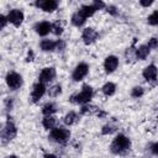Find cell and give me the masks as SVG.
<instances>
[{"mask_svg": "<svg viewBox=\"0 0 158 158\" xmlns=\"http://www.w3.org/2000/svg\"><path fill=\"white\" fill-rule=\"evenodd\" d=\"M131 147V141L127 136L122 135V133H118L114 141L111 142V146H110V151L114 153V154H122L123 152L128 151Z\"/></svg>", "mask_w": 158, "mask_h": 158, "instance_id": "cell-1", "label": "cell"}, {"mask_svg": "<svg viewBox=\"0 0 158 158\" xmlns=\"http://www.w3.org/2000/svg\"><path fill=\"white\" fill-rule=\"evenodd\" d=\"M94 95V90L90 85H83L81 90L77 94L72 96V101L75 104H80V105H86L89 104V101L91 100Z\"/></svg>", "mask_w": 158, "mask_h": 158, "instance_id": "cell-2", "label": "cell"}, {"mask_svg": "<svg viewBox=\"0 0 158 158\" xmlns=\"http://www.w3.org/2000/svg\"><path fill=\"white\" fill-rule=\"evenodd\" d=\"M70 137V131L64 127H56L51 130L49 138L57 143H65Z\"/></svg>", "mask_w": 158, "mask_h": 158, "instance_id": "cell-3", "label": "cell"}, {"mask_svg": "<svg viewBox=\"0 0 158 158\" xmlns=\"http://www.w3.org/2000/svg\"><path fill=\"white\" fill-rule=\"evenodd\" d=\"M17 135V128L15 126V123L10 120L6 121L5 126L2 127L1 130V139H2V143H6V142H10L11 139H14Z\"/></svg>", "mask_w": 158, "mask_h": 158, "instance_id": "cell-4", "label": "cell"}, {"mask_svg": "<svg viewBox=\"0 0 158 158\" xmlns=\"http://www.w3.org/2000/svg\"><path fill=\"white\" fill-rule=\"evenodd\" d=\"M6 84L11 90H17L22 85V77L16 72H9L6 74Z\"/></svg>", "mask_w": 158, "mask_h": 158, "instance_id": "cell-5", "label": "cell"}, {"mask_svg": "<svg viewBox=\"0 0 158 158\" xmlns=\"http://www.w3.org/2000/svg\"><path fill=\"white\" fill-rule=\"evenodd\" d=\"M6 17H7L9 22L12 23L15 27L21 26V23L23 22V19H25L23 12H22L21 10H19V9H12V10H10V11L7 12Z\"/></svg>", "mask_w": 158, "mask_h": 158, "instance_id": "cell-6", "label": "cell"}, {"mask_svg": "<svg viewBox=\"0 0 158 158\" xmlns=\"http://www.w3.org/2000/svg\"><path fill=\"white\" fill-rule=\"evenodd\" d=\"M88 73H89V65L86 63H79L72 73V79L74 81H80L88 75Z\"/></svg>", "mask_w": 158, "mask_h": 158, "instance_id": "cell-7", "label": "cell"}, {"mask_svg": "<svg viewBox=\"0 0 158 158\" xmlns=\"http://www.w3.org/2000/svg\"><path fill=\"white\" fill-rule=\"evenodd\" d=\"M54 78H56V69L53 67H46L41 70L38 75V81L46 84V83L52 81Z\"/></svg>", "mask_w": 158, "mask_h": 158, "instance_id": "cell-8", "label": "cell"}, {"mask_svg": "<svg viewBox=\"0 0 158 158\" xmlns=\"http://www.w3.org/2000/svg\"><path fill=\"white\" fill-rule=\"evenodd\" d=\"M36 6L44 12H53L58 7V2L56 0H40L36 1Z\"/></svg>", "mask_w": 158, "mask_h": 158, "instance_id": "cell-9", "label": "cell"}, {"mask_svg": "<svg viewBox=\"0 0 158 158\" xmlns=\"http://www.w3.org/2000/svg\"><path fill=\"white\" fill-rule=\"evenodd\" d=\"M118 67V58L116 56H107L104 60V69L107 74L114 73Z\"/></svg>", "mask_w": 158, "mask_h": 158, "instance_id": "cell-10", "label": "cell"}, {"mask_svg": "<svg viewBox=\"0 0 158 158\" xmlns=\"http://www.w3.org/2000/svg\"><path fill=\"white\" fill-rule=\"evenodd\" d=\"M46 94V85L43 83H36L32 88V93H31V100L32 102H37L40 101V99Z\"/></svg>", "mask_w": 158, "mask_h": 158, "instance_id": "cell-11", "label": "cell"}, {"mask_svg": "<svg viewBox=\"0 0 158 158\" xmlns=\"http://www.w3.org/2000/svg\"><path fill=\"white\" fill-rule=\"evenodd\" d=\"M98 37H99L98 32H96L94 28H91V27H86V28L83 31V33H81V40H83V42H84L85 44H91V43H94V42L98 40Z\"/></svg>", "mask_w": 158, "mask_h": 158, "instance_id": "cell-12", "label": "cell"}, {"mask_svg": "<svg viewBox=\"0 0 158 158\" xmlns=\"http://www.w3.org/2000/svg\"><path fill=\"white\" fill-rule=\"evenodd\" d=\"M35 31L38 36H47L49 32H52V23L48 21H41L35 25Z\"/></svg>", "mask_w": 158, "mask_h": 158, "instance_id": "cell-13", "label": "cell"}, {"mask_svg": "<svg viewBox=\"0 0 158 158\" xmlns=\"http://www.w3.org/2000/svg\"><path fill=\"white\" fill-rule=\"evenodd\" d=\"M142 75H143V78H144L146 80H148V81L156 80L157 77H158V68H157L154 64H149V65H147V67L143 69Z\"/></svg>", "mask_w": 158, "mask_h": 158, "instance_id": "cell-14", "label": "cell"}, {"mask_svg": "<svg viewBox=\"0 0 158 158\" xmlns=\"http://www.w3.org/2000/svg\"><path fill=\"white\" fill-rule=\"evenodd\" d=\"M149 52H151V49L148 48L147 44H141L139 47L136 48V51H135V56H136L137 59H139V60H144V59L149 56Z\"/></svg>", "mask_w": 158, "mask_h": 158, "instance_id": "cell-15", "label": "cell"}, {"mask_svg": "<svg viewBox=\"0 0 158 158\" xmlns=\"http://www.w3.org/2000/svg\"><path fill=\"white\" fill-rule=\"evenodd\" d=\"M40 47L43 52H52L56 49L57 47V41H52V40H42L40 43Z\"/></svg>", "mask_w": 158, "mask_h": 158, "instance_id": "cell-16", "label": "cell"}, {"mask_svg": "<svg viewBox=\"0 0 158 158\" xmlns=\"http://www.w3.org/2000/svg\"><path fill=\"white\" fill-rule=\"evenodd\" d=\"M70 21H72V23L75 26V27H80V26H83L84 23H85V21H86V19L81 15V12L78 10L77 12H74L73 15H72V19H70Z\"/></svg>", "mask_w": 158, "mask_h": 158, "instance_id": "cell-17", "label": "cell"}, {"mask_svg": "<svg viewBox=\"0 0 158 158\" xmlns=\"http://www.w3.org/2000/svg\"><path fill=\"white\" fill-rule=\"evenodd\" d=\"M56 112H57V105L54 102H47L42 107V114L44 116H52Z\"/></svg>", "mask_w": 158, "mask_h": 158, "instance_id": "cell-18", "label": "cell"}, {"mask_svg": "<svg viewBox=\"0 0 158 158\" xmlns=\"http://www.w3.org/2000/svg\"><path fill=\"white\" fill-rule=\"evenodd\" d=\"M56 117L52 115V116H44L43 117V120H42V125H43V127L46 128V130H53V128H56Z\"/></svg>", "mask_w": 158, "mask_h": 158, "instance_id": "cell-19", "label": "cell"}, {"mask_svg": "<svg viewBox=\"0 0 158 158\" xmlns=\"http://www.w3.org/2000/svg\"><path fill=\"white\" fill-rule=\"evenodd\" d=\"M79 11L81 12V15H83L85 19H88V17L93 16L96 10H95V7H94L91 4H86V5H83V6L79 9Z\"/></svg>", "mask_w": 158, "mask_h": 158, "instance_id": "cell-20", "label": "cell"}, {"mask_svg": "<svg viewBox=\"0 0 158 158\" xmlns=\"http://www.w3.org/2000/svg\"><path fill=\"white\" fill-rule=\"evenodd\" d=\"M101 90H102V93H104L106 96H111V95H114L115 91H116V85H115L112 81H107V83H105V84L102 85Z\"/></svg>", "mask_w": 158, "mask_h": 158, "instance_id": "cell-21", "label": "cell"}, {"mask_svg": "<svg viewBox=\"0 0 158 158\" xmlns=\"http://www.w3.org/2000/svg\"><path fill=\"white\" fill-rule=\"evenodd\" d=\"M78 120H79V116H78V114L74 112V111H69V112L64 116V123H65L67 126H72V125H74Z\"/></svg>", "mask_w": 158, "mask_h": 158, "instance_id": "cell-22", "label": "cell"}, {"mask_svg": "<svg viewBox=\"0 0 158 158\" xmlns=\"http://www.w3.org/2000/svg\"><path fill=\"white\" fill-rule=\"evenodd\" d=\"M143 94H144V90H143L142 86H133L131 89V96L135 98V99H138V98L143 96Z\"/></svg>", "mask_w": 158, "mask_h": 158, "instance_id": "cell-23", "label": "cell"}, {"mask_svg": "<svg viewBox=\"0 0 158 158\" xmlns=\"http://www.w3.org/2000/svg\"><path fill=\"white\" fill-rule=\"evenodd\" d=\"M147 22L151 26H157L158 25V10L153 11L148 17H147Z\"/></svg>", "mask_w": 158, "mask_h": 158, "instance_id": "cell-24", "label": "cell"}, {"mask_svg": "<svg viewBox=\"0 0 158 158\" xmlns=\"http://www.w3.org/2000/svg\"><path fill=\"white\" fill-rule=\"evenodd\" d=\"M115 131H116V126L112 125V123H107V125H105V126L101 128V133H102V135H111V133L115 132Z\"/></svg>", "mask_w": 158, "mask_h": 158, "instance_id": "cell-25", "label": "cell"}, {"mask_svg": "<svg viewBox=\"0 0 158 158\" xmlns=\"http://www.w3.org/2000/svg\"><path fill=\"white\" fill-rule=\"evenodd\" d=\"M52 32L56 35V36H60L63 33V26L57 21L54 23H52Z\"/></svg>", "mask_w": 158, "mask_h": 158, "instance_id": "cell-26", "label": "cell"}, {"mask_svg": "<svg viewBox=\"0 0 158 158\" xmlns=\"http://www.w3.org/2000/svg\"><path fill=\"white\" fill-rule=\"evenodd\" d=\"M60 93H62L60 85H53V86H51L49 90H48V95H49V96H58Z\"/></svg>", "mask_w": 158, "mask_h": 158, "instance_id": "cell-27", "label": "cell"}, {"mask_svg": "<svg viewBox=\"0 0 158 158\" xmlns=\"http://www.w3.org/2000/svg\"><path fill=\"white\" fill-rule=\"evenodd\" d=\"M94 110H96L94 106H90V105H83L81 106V110H80V112L81 114H84V115H86V114H91V112H94Z\"/></svg>", "mask_w": 158, "mask_h": 158, "instance_id": "cell-28", "label": "cell"}, {"mask_svg": "<svg viewBox=\"0 0 158 158\" xmlns=\"http://www.w3.org/2000/svg\"><path fill=\"white\" fill-rule=\"evenodd\" d=\"M147 46H148V48H149V49H154V48H158V38H157V37H153V38H151V40L148 41Z\"/></svg>", "mask_w": 158, "mask_h": 158, "instance_id": "cell-29", "label": "cell"}, {"mask_svg": "<svg viewBox=\"0 0 158 158\" xmlns=\"http://www.w3.org/2000/svg\"><path fill=\"white\" fill-rule=\"evenodd\" d=\"M91 5L95 7L96 11H98V10H101V9H104V7H106V4H105V2H102V1H98V0L93 1Z\"/></svg>", "mask_w": 158, "mask_h": 158, "instance_id": "cell-30", "label": "cell"}, {"mask_svg": "<svg viewBox=\"0 0 158 158\" xmlns=\"http://www.w3.org/2000/svg\"><path fill=\"white\" fill-rule=\"evenodd\" d=\"M106 11L110 14V15H112V16H116L117 15V9H116V6H114V5H109V6H106Z\"/></svg>", "mask_w": 158, "mask_h": 158, "instance_id": "cell-31", "label": "cell"}, {"mask_svg": "<svg viewBox=\"0 0 158 158\" xmlns=\"http://www.w3.org/2000/svg\"><path fill=\"white\" fill-rule=\"evenodd\" d=\"M7 22H9L7 17H6L5 15H0V27H1V28H5Z\"/></svg>", "mask_w": 158, "mask_h": 158, "instance_id": "cell-32", "label": "cell"}, {"mask_svg": "<svg viewBox=\"0 0 158 158\" xmlns=\"http://www.w3.org/2000/svg\"><path fill=\"white\" fill-rule=\"evenodd\" d=\"M65 48V42L63 40H58L57 41V47H56V51H63Z\"/></svg>", "mask_w": 158, "mask_h": 158, "instance_id": "cell-33", "label": "cell"}, {"mask_svg": "<svg viewBox=\"0 0 158 158\" xmlns=\"http://www.w3.org/2000/svg\"><path fill=\"white\" fill-rule=\"evenodd\" d=\"M152 4H153V1H152V0H149V1L141 0V1H139V5H141V6H143V7H149Z\"/></svg>", "mask_w": 158, "mask_h": 158, "instance_id": "cell-34", "label": "cell"}, {"mask_svg": "<svg viewBox=\"0 0 158 158\" xmlns=\"http://www.w3.org/2000/svg\"><path fill=\"white\" fill-rule=\"evenodd\" d=\"M151 151H152L153 154L158 156V142H156V143H153V144L151 146Z\"/></svg>", "mask_w": 158, "mask_h": 158, "instance_id": "cell-35", "label": "cell"}, {"mask_svg": "<svg viewBox=\"0 0 158 158\" xmlns=\"http://www.w3.org/2000/svg\"><path fill=\"white\" fill-rule=\"evenodd\" d=\"M32 58H33V52L30 51V52H28V56H27V58H26V62H31V60H33Z\"/></svg>", "mask_w": 158, "mask_h": 158, "instance_id": "cell-36", "label": "cell"}, {"mask_svg": "<svg viewBox=\"0 0 158 158\" xmlns=\"http://www.w3.org/2000/svg\"><path fill=\"white\" fill-rule=\"evenodd\" d=\"M43 158H57V156H54V154H52V153H48V154H46Z\"/></svg>", "mask_w": 158, "mask_h": 158, "instance_id": "cell-37", "label": "cell"}, {"mask_svg": "<svg viewBox=\"0 0 158 158\" xmlns=\"http://www.w3.org/2000/svg\"><path fill=\"white\" fill-rule=\"evenodd\" d=\"M6 158H19L17 156H15V154H11V156H7Z\"/></svg>", "mask_w": 158, "mask_h": 158, "instance_id": "cell-38", "label": "cell"}]
</instances>
